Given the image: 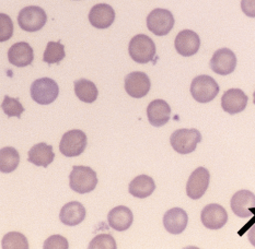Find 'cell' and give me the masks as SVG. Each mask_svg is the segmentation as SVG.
Returning <instances> with one entry per match:
<instances>
[{"instance_id": "obj_1", "label": "cell", "mask_w": 255, "mask_h": 249, "mask_svg": "<svg viewBox=\"0 0 255 249\" xmlns=\"http://www.w3.org/2000/svg\"><path fill=\"white\" fill-rule=\"evenodd\" d=\"M98 185L97 173L88 166H74L69 175V187L78 193H88Z\"/></svg>"}, {"instance_id": "obj_2", "label": "cell", "mask_w": 255, "mask_h": 249, "mask_svg": "<svg viewBox=\"0 0 255 249\" xmlns=\"http://www.w3.org/2000/svg\"><path fill=\"white\" fill-rule=\"evenodd\" d=\"M130 58L138 64H147L154 58L156 44L145 34H138L131 38L128 45Z\"/></svg>"}, {"instance_id": "obj_3", "label": "cell", "mask_w": 255, "mask_h": 249, "mask_svg": "<svg viewBox=\"0 0 255 249\" xmlns=\"http://www.w3.org/2000/svg\"><path fill=\"white\" fill-rule=\"evenodd\" d=\"M220 87L214 78L202 75L193 79L191 84V94L198 103H209L217 96Z\"/></svg>"}, {"instance_id": "obj_4", "label": "cell", "mask_w": 255, "mask_h": 249, "mask_svg": "<svg viewBox=\"0 0 255 249\" xmlns=\"http://www.w3.org/2000/svg\"><path fill=\"white\" fill-rule=\"evenodd\" d=\"M202 141V135L197 129H179L170 137V143L174 151L180 154H190L195 151L199 142Z\"/></svg>"}, {"instance_id": "obj_5", "label": "cell", "mask_w": 255, "mask_h": 249, "mask_svg": "<svg viewBox=\"0 0 255 249\" xmlns=\"http://www.w3.org/2000/svg\"><path fill=\"white\" fill-rule=\"evenodd\" d=\"M59 95V87L56 81L51 78L37 79L31 85V97L40 105H49Z\"/></svg>"}, {"instance_id": "obj_6", "label": "cell", "mask_w": 255, "mask_h": 249, "mask_svg": "<svg viewBox=\"0 0 255 249\" xmlns=\"http://www.w3.org/2000/svg\"><path fill=\"white\" fill-rule=\"evenodd\" d=\"M148 30L157 36L168 35L174 26V16L167 9H153L147 16Z\"/></svg>"}, {"instance_id": "obj_7", "label": "cell", "mask_w": 255, "mask_h": 249, "mask_svg": "<svg viewBox=\"0 0 255 249\" xmlns=\"http://www.w3.org/2000/svg\"><path fill=\"white\" fill-rule=\"evenodd\" d=\"M87 148V136L84 131L74 129L64 134L59 142V151L67 158L79 157Z\"/></svg>"}, {"instance_id": "obj_8", "label": "cell", "mask_w": 255, "mask_h": 249, "mask_svg": "<svg viewBox=\"0 0 255 249\" xmlns=\"http://www.w3.org/2000/svg\"><path fill=\"white\" fill-rule=\"evenodd\" d=\"M47 15L41 7L29 5L22 9L18 15V23L25 32H37L46 24Z\"/></svg>"}, {"instance_id": "obj_9", "label": "cell", "mask_w": 255, "mask_h": 249, "mask_svg": "<svg viewBox=\"0 0 255 249\" xmlns=\"http://www.w3.org/2000/svg\"><path fill=\"white\" fill-rule=\"evenodd\" d=\"M210 69L220 76H228L235 71L237 67V57L229 48H221L215 52L210 59Z\"/></svg>"}, {"instance_id": "obj_10", "label": "cell", "mask_w": 255, "mask_h": 249, "mask_svg": "<svg viewBox=\"0 0 255 249\" xmlns=\"http://www.w3.org/2000/svg\"><path fill=\"white\" fill-rule=\"evenodd\" d=\"M210 175L207 168L198 167L191 174L186 184V193L193 200L201 199L209 186Z\"/></svg>"}, {"instance_id": "obj_11", "label": "cell", "mask_w": 255, "mask_h": 249, "mask_svg": "<svg viewBox=\"0 0 255 249\" xmlns=\"http://www.w3.org/2000/svg\"><path fill=\"white\" fill-rule=\"evenodd\" d=\"M151 82L145 73L134 71L125 77V90L129 96L141 98L150 91Z\"/></svg>"}, {"instance_id": "obj_12", "label": "cell", "mask_w": 255, "mask_h": 249, "mask_svg": "<svg viewBox=\"0 0 255 249\" xmlns=\"http://www.w3.org/2000/svg\"><path fill=\"white\" fill-rule=\"evenodd\" d=\"M202 223L209 230H219L228 222V213L220 204L212 203L205 207L201 214Z\"/></svg>"}, {"instance_id": "obj_13", "label": "cell", "mask_w": 255, "mask_h": 249, "mask_svg": "<svg viewBox=\"0 0 255 249\" xmlns=\"http://www.w3.org/2000/svg\"><path fill=\"white\" fill-rule=\"evenodd\" d=\"M176 52L184 57L195 55L201 47V38L192 30H183L176 35L174 41Z\"/></svg>"}, {"instance_id": "obj_14", "label": "cell", "mask_w": 255, "mask_h": 249, "mask_svg": "<svg viewBox=\"0 0 255 249\" xmlns=\"http://www.w3.org/2000/svg\"><path fill=\"white\" fill-rule=\"evenodd\" d=\"M249 98L240 88H230L221 97V107L230 115L239 114L246 109Z\"/></svg>"}, {"instance_id": "obj_15", "label": "cell", "mask_w": 255, "mask_h": 249, "mask_svg": "<svg viewBox=\"0 0 255 249\" xmlns=\"http://www.w3.org/2000/svg\"><path fill=\"white\" fill-rule=\"evenodd\" d=\"M231 210L239 218H250L252 215L251 209L255 208V195L250 190H240L236 192L231 198Z\"/></svg>"}, {"instance_id": "obj_16", "label": "cell", "mask_w": 255, "mask_h": 249, "mask_svg": "<svg viewBox=\"0 0 255 249\" xmlns=\"http://www.w3.org/2000/svg\"><path fill=\"white\" fill-rule=\"evenodd\" d=\"M115 20V11L108 3H98L93 5L89 12V21L97 29H108Z\"/></svg>"}, {"instance_id": "obj_17", "label": "cell", "mask_w": 255, "mask_h": 249, "mask_svg": "<svg viewBox=\"0 0 255 249\" xmlns=\"http://www.w3.org/2000/svg\"><path fill=\"white\" fill-rule=\"evenodd\" d=\"M188 223L187 213L181 208L168 210L163 215V226L170 234L179 235L184 232Z\"/></svg>"}, {"instance_id": "obj_18", "label": "cell", "mask_w": 255, "mask_h": 249, "mask_svg": "<svg viewBox=\"0 0 255 249\" xmlns=\"http://www.w3.org/2000/svg\"><path fill=\"white\" fill-rule=\"evenodd\" d=\"M8 59L10 64L15 66V67L30 66L34 59L33 48L25 42L15 43L9 48Z\"/></svg>"}, {"instance_id": "obj_19", "label": "cell", "mask_w": 255, "mask_h": 249, "mask_svg": "<svg viewBox=\"0 0 255 249\" xmlns=\"http://www.w3.org/2000/svg\"><path fill=\"white\" fill-rule=\"evenodd\" d=\"M148 120L154 127H162L171 117V107L164 99H154L147 107Z\"/></svg>"}, {"instance_id": "obj_20", "label": "cell", "mask_w": 255, "mask_h": 249, "mask_svg": "<svg viewBox=\"0 0 255 249\" xmlns=\"http://www.w3.org/2000/svg\"><path fill=\"white\" fill-rule=\"evenodd\" d=\"M109 225L115 231L123 232L128 230L132 222H134V215L129 208L120 206L111 210L108 215Z\"/></svg>"}, {"instance_id": "obj_21", "label": "cell", "mask_w": 255, "mask_h": 249, "mask_svg": "<svg viewBox=\"0 0 255 249\" xmlns=\"http://www.w3.org/2000/svg\"><path fill=\"white\" fill-rule=\"evenodd\" d=\"M86 208L78 201L66 203L60 210L59 219L62 223L67 226H76L84 222L86 219Z\"/></svg>"}, {"instance_id": "obj_22", "label": "cell", "mask_w": 255, "mask_h": 249, "mask_svg": "<svg viewBox=\"0 0 255 249\" xmlns=\"http://www.w3.org/2000/svg\"><path fill=\"white\" fill-rule=\"evenodd\" d=\"M27 156H29L27 161L33 165L42 166V167H47L55 159L53 147L48 146L45 142H41L33 146L30 149L29 153H27Z\"/></svg>"}, {"instance_id": "obj_23", "label": "cell", "mask_w": 255, "mask_h": 249, "mask_svg": "<svg viewBox=\"0 0 255 249\" xmlns=\"http://www.w3.org/2000/svg\"><path fill=\"white\" fill-rule=\"evenodd\" d=\"M156 189L154 180L147 175H139L130 181L128 186V191L131 196L139 199H145L152 195Z\"/></svg>"}, {"instance_id": "obj_24", "label": "cell", "mask_w": 255, "mask_h": 249, "mask_svg": "<svg viewBox=\"0 0 255 249\" xmlns=\"http://www.w3.org/2000/svg\"><path fill=\"white\" fill-rule=\"evenodd\" d=\"M75 94L81 102L93 103L98 98L99 91L97 85L88 79H79L75 81Z\"/></svg>"}, {"instance_id": "obj_25", "label": "cell", "mask_w": 255, "mask_h": 249, "mask_svg": "<svg viewBox=\"0 0 255 249\" xmlns=\"http://www.w3.org/2000/svg\"><path fill=\"white\" fill-rule=\"evenodd\" d=\"M19 152L12 147H4L0 150V170L4 174L11 173L19 166Z\"/></svg>"}, {"instance_id": "obj_26", "label": "cell", "mask_w": 255, "mask_h": 249, "mask_svg": "<svg viewBox=\"0 0 255 249\" xmlns=\"http://www.w3.org/2000/svg\"><path fill=\"white\" fill-rule=\"evenodd\" d=\"M65 46L60 42H48L44 52L43 62L48 65L59 64L65 58Z\"/></svg>"}, {"instance_id": "obj_27", "label": "cell", "mask_w": 255, "mask_h": 249, "mask_svg": "<svg viewBox=\"0 0 255 249\" xmlns=\"http://www.w3.org/2000/svg\"><path fill=\"white\" fill-rule=\"evenodd\" d=\"M2 249H27L29 248V243H27L26 237L18 233V232H10L7 233L1 241Z\"/></svg>"}, {"instance_id": "obj_28", "label": "cell", "mask_w": 255, "mask_h": 249, "mask_svg": "<svg viewBox=\"0 0 255 249\" xmlns=\"http://www.w3.org/2000/svg\"><path fill=\"white\" fill-rule=\"evenodd\" d=\"M1 108L3 113L8 117H18L21 118V115L24 112V107L22 106L19 98H13L5 95L1 103Z\"/></svg>"}, {"instance_id": "obj_29", "label": "cell", "mask_w": 255, "mask_h": 249, "mask_svg": "<svg viewBox=\"0 0 255 249\" xmlns=\"http://www.w3.org/2000/svg\"><path fill=\"white\" fill-rule=\"evenodd\" d=\"M89 249H116V242L109 234L98 235L89 244Z\"/></svg>"}, {"instance_id": "obj_30", "label": "cell", "mask_w": 255, "mask_h": 249, "mask_svg": "<svg viewBox=\"0 0 255 249\" xmlns=\"http://www.w3.org/2000/svg\"><path fill=\"white\" fill-rule=\"evenodd\" d=\"M13 35V23L10 16L0 13V42L10 40Z\"/></svg>"}, {"instance_id": "obj_31", "label": "cell", "mask_w": 255, "mask_h": 249, "mask_svg": "<svg viewBox=\"0 0 255 249\" xmlns=\"http://www.w3.org/2000/svg\"><path fill=\"white\" fill-rule=\"evenodd\" d=\"M44 249H68V241L62 235H53L44 242Z\"/></svg>"}, {"instance_id": "obj_32", "label": "cell", "mask_w": 255, "mask_h": 249, "mask_svg": "<svg viewBox=\"0 0 255 249\" xmlns=\"http://www.w3.org/2000/svg\"><path fill=\"white\" fill-rule=\"evenodd\" d=\"M241 9L249 18H255V0H241Z\"/></svg>"}, {"instance_id": "obj_33", "label": "cell", "mask_w": 255, "mask_h": 249, "mask_svg": "<svg viewBox=\"0 0 255 249\" xmlns=\"http://www.w3.org/2000/svg\"><path fill=\"white\" fill-rule=\"evenodd\" d=\"M248 239L250 241L251 244L255 247V224L248 232Z\"/></svg>"}, {"instance_id": "obj_34", "label": "cell", "mask_w": 255, "mask_h": 249, "mask_svg": "<svg viewBox=\"0 0 255 249\" xmlns=\"http://www.w3.org/2000/svg\"><path fill=\"white\" fill-rule=\"evenodd\" d=\"M253 103L255 105V91H254V94H253Z\"/></svg>"}]
</instances>
